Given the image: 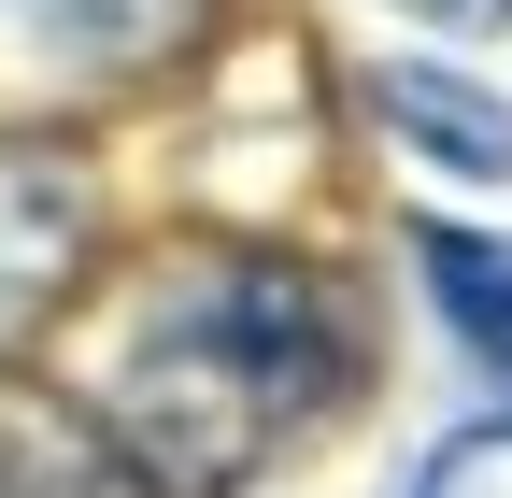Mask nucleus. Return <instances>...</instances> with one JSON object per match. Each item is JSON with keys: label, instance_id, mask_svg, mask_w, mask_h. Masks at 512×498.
I'll use <instances>...</instances> for the list:
<instances>
[{"label": "nucleus", "instance_id": "f257e3e1", "mask_svg": "<svg viewBox=\"0 0 512 498\" xmlns=\"http://www.w3.org/2000/svg\"><path fill=\"white\" fill-rule=\"evenodd\" d=\"M370 328L313 257H157L100 342V442L143 498H242L356 399Z\"/></svg>", "mask_w": 512, "mask_h": 498}, {"label": "nucleus", "instance_id": "f03ea898", "mask_svg": "<svg viewBox=\"0 0 512 498\" xmlns=\"http://www.w3.org/2000/svg\"><path fill=\"white\" fill-rule=\"evenodd\" d=\"M86 271V171L43 143H0V342H29Z\"/></svg>", "mask_w": 512, "mask_h": 498}, {"label": "nucleus", "instance_id": "7ed1b4c3", "mask_svg": "<svg viewBox=\"0 0 512 498\" xmlns=\"http://www.w3.org/2000/svg\"><path fill=\"white\" fill-rule=\"evenodd\" d=\"M0 29H29L72 72H143V57H171L200 29V0H0Z\"/></svg>", "mask_w": 512, "mask_h": 498}, {"label": "nucleus", "instance_id": "20e7f679", "mask_svg": "<svg viewBox=\"0 0 512 498\" xmlns=\"http://www.w3.org/2000/svg\"><path fill=\"white\" fill-rule=\"evenodd\" d=\"M384 114H399L441 171L512 185V100H484V86H456V72H384Z\"/></svg>", "mask_w": 512, "mask_h": 498}, {"label": "nucleus", "instance_id": "39448f33", "mask_svg": "<svg viewBox=\"0 0 512 498\" xmlns=\"http://www.w3.org/2000/svg\"><path fill=\"white\" fill-rule=\"evenodd\" d=\"M413 257H427V285H441V314H456V342H470L484 370H512V242H470V228H427Z\"/></svg>", "mask_w": 512, "mask_h": 498}, {"label": "nucleus", "instance_id": "423d86ee", "mask_svg": "<svg viewBox=\"0 0 512 498\" xmlns=\"http://www.w3.org/2000/svg\"><path fill=\"white\" fill-rule=\"evenodd\" d=\"M427 498H512V413L470 427V442H441L427 456Z\"/></svg>", "mask_w": 512, "mask_h": 498}, {"label": "nucleus", "instance_id": "0eeeda50", "mask_svg": "<svg viewBox=\"0 0 512 498\" xmlns=\"http://www.w3.org/2000/svg\"><path fill=\"white\" fill-rule=\"evenodd\" d=\"M399 15H427V29H512V0H399Z\"/></svg>", "mask_w": 512, "mask_h": 498}]
</instances>
